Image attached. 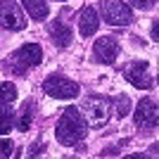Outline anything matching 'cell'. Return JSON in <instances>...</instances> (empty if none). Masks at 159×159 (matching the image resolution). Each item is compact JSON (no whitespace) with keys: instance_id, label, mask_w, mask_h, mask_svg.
<instances>
[{"instance_id":"cell-1","label":"cell","mask_w":159,"mask_h":159,"mask_svg":"<svg viewBox=\"0 0 159 159\" xmlns=\"http://www.w3.org/2000/svg\"><path fill=\"white\" fill-rule=\"evenodd\" d=\"M88 133V121L83 119L79 107H66L62 109V116L55 126V138L60 140L62 145H76L86 138Z\"/></svg>"},{"instance_id":"cell-2","label":"cell","mask_w":159,"mask_h":159,"mask_svg":"<svg viewBox=\"0 0 159 159\" xmlns=\"http://www.w3.org/2000/svg\"><path fill=\"white\" fill-rule=\"evenodd\" d=\"M81 114L88 121V126H93V128L105 126L109 121V116H112V100L105 98V95H88L81 102Z\"/></svg>"},{"instance_id":"cell-3","label":"cell","mask_w":159,"mask_h":159,"mask_svg":"<svg viewBox=\"0 0 159 159\" xmlns=\"http://www.w3.org/2000/svg\"><path fill=\"white\" fill-rule=\"evenodd\" d=\"M98 14L109 26H128L133 21V12L124 0H102Z\"/></svg>"},{"instance_id":"cell-4","label":"cell","mask_w":159,"mask_h":159,"mask_svg":"<svg viewBox=\"0 0 159 159\" xmlns=\"http://www.w3.org/2000/svg\"><path fill=\"white\" fill-rule=\"evenodd\" d=\"M43 90L55 100H74L79 95L81 88H79L76 81L66 79L62 74H52V76H48V79L43 81Z\"/></svg>"},{"instance_id":"cell-5","label":"cell","mask_w":159,"mask_h":159,"mask_svg":"<svg viewBox=\"0 0 159 159\" xmlns=\"http://www.w3.org/2000/svg\"><path fill=\"white\" fill-rule=\"evenodd\" d=\"M124 79L131 83V86L140 88V90H150L154 86V76L150 71V64L147 62H128L124 66Z\"/></svg>"},{"instance_id":"cell-6","label":"cell","mask_w":159,"mask_h":159,"mask_svg":"<svg viewBox=\"0 0 159 159\" xmlns=\"http://www.w3.org/2000/svg\"><path fill=\"white\" fill-rule=\"evenodd\" d=\"M133 121L138 128H145V131H152L159 124V112H157V100L154 98H143L135 105V112H133Z\"/></svg>"},{"instance_id":"cell-7","label":"cell","mask_w":159,"mask_h":159,"mask_svg":"<svg viewBox=\"0 0 159 159\" xmlns=\"http://www.w3.org/2000/svg\"><path fill=\"white\" fill-rule=\"evenodd\" d=\"M0 26L7 31H21L26 26V17L14 0H0Z\"/></svg>"},{"instance_id":"cell-8","label":"cell","mask_w":159,"mask_h":159,"mask_svg":"<svg viewBox=\"0 0 159 159\" xmlns=\"http://www.w3.org/2000/svg\"><path fill=\"white\" fill-rule=\"evenodd\" d=\"M12 64H17L19 69H31V66H38L43 62V48L38 43H24L21 48H17L10 57Z\"/></svg>"},{"instance_id":"cell-9","label":"cell","mask_w":159,"mask_h":159,"mask_svg":"<svg viewBox=\"0 0 159 159\" xmlns=\"http://www.w3.org/2000/svg\"><path fill=\"white\" fill-rule=\"evenodd\" d=\"M119 40L112 38V36H100L93 45V55L100 64H114L116 57H119Z\"/></svg>"},{"instance_id":"cell-10","label":"cell","mask_w":159,"mask_h":159,"mask_svg":"<svg viewBox=\"0 0 159 159\" xmlns=\"http://www.w3.org/2000/svg\"><path fill=\"white\" fill-rule=\"evenodd\" d=\"M98 26H100V14H98V10L95 7H83L81 10V14H79V33L83 36V38H90L95 31H98Z\"/></svg>"},{"instance_id":"cell-11","label":"cell","mask_w":159,"mask_h":159,"mask_svg":"<svg viewBox=\"0 0 159 159\" xmlns=\"http://www.w3.org/2000/svg\"><path fill=\"white\" fill-rule=\"evenodd\" d=\"M48 33H50V40H52L57 48H69L71 40H74V31L60 19H55V21L48 24Z\"/></svg>"},{"instance_id":"cell-12","label":"cell","mask_w":159,"mask_h":159,"mask_svg":"<svg viewBox=\"0 0 159 159\" xmlns=\"http://www.w3.org/2000/svg\"><path fill=\"white\" fill-rule=\"evenodd\" d=\"M33 119H36V102H33V100H26V102L21 105V109L17 112V116H14V126H17V131H21V133L31 131Z\"/></svg>"},{"instance_id":"cell-13","label":"cell","mask_w":159,"mask_h":159,"mask_svg":"<svg viewBox=\"0 0 159 159\" xmlns=\"http://www.w3.org/2000/svg\"><path fill=\"white\" fill-rule=\"evenodd\" d=\"M24 10L29 12V17L36 21H45L50 10H48V0H21Z\"/></svg>"},{"instance_id":"cell-14","label":"cell","mask_w":159,"mask_h":159,"mask_svg":"<svg viewBox=\"0 0 159 159\" xmlns=\"http://www.w3.org/2000/svg\"><path fill=\"white\" fill-rule=\"evenodd\" d=\"M14 128V112L7 107V102H0V135H5Z\"/></svg>"},{"instance_id":"cell-15","label":"cell","mask_w":159,"mask_h":159,"mask_svg":"<svg viewBox=\"0 0 159 159\" xmlns=\"http://www.w3.org/2000/svg\"><path fill=\"white\" fill-rule=\"evenodd\" d=\"M17 100V86H14L12 81H2L0 83V102H14Z\"/></svg>"},{"instance_id":"cell-16","label":"cell","mask_w":159,"mask_h":159,"mask_svg":"<svg viewBox=\"0 0 159 159\" xmlns=\"http://www.w3.org/2000/svg\"><path fill=\"white\" fill-rule=\"evenodd\" d=\"M112 105H116V114L119 116H126L131 109H128V98L126 95H116V98L112 100Z\"/></svg>"},{"instance_id":"cell-17","label":"cell","mask_w":159,"mask_h":159,"mask_svg":"<svg viewBox=\"0 0 159 159\" xmlns=\"http://www.w3.org/2000/svg\"><path fill=\"white\" fill-rule=\"evenodd\" d=\"M12 150H14V145H12V140H10V138L0 140V157H12Z\"/></svg>"},{"instance_id":"cell-18","label":"cell","mask_w":159,"mask_h":159,"mask_svg":"<svg viewBox=\"0 0 159 159\" xmlns=\"http://www.w3.org/2000/svg\"><path fill=\"white\" fill-rule=\"evenodd\" d=\"M133 5H138V7H143V10H147V7H152L157 0H131Z\"/></svg>"},{"instance_id":"cell-19","label":"cell","mask_w":159,"mask_h":159,"mask_svg":"<svg viewBox=\"0 0 159 159\" xmlns=\"http://www.w3.org/2000/svg\"><path fill=\"white\" fill-rule=\"evenodd\" d=\"M40 152H43V143H33L31 150H29V154H31V157H33V154H40Z\"/></svg>"},{"instance_id":"cell-20","label":"cell","mask_w":159,"mask_h":159,"mask_svg":"<svg viewBox=\"0 0 159 159\" xmlns=\"http://www.w3.org/2000/svg\"><path fill=\"white\" fill-rule=\"evenodd\" d=\"M152 40H159V21H152Z\"/></svg>"},{"instance_id":"cell-21","label":"cell","mask_w":159,"mask_h":159,"mask_svg":"<svg viewBox=\"0 0 159 159\" xmlns=\"http://www.w3.org/2000/svg\"><path fill=\"white\" fill-rule=\"evenodd\" d=\"M57 2H66V0H57Z\"/></svg>"}]
</instances>
